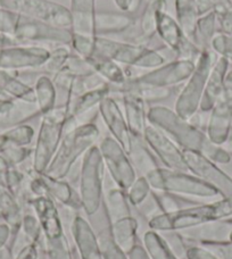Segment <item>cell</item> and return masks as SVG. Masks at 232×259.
Segmentation results:
<instances>
[{
    "label": "cell",
    "instance_id": "1",
    "mask_svg": "<svg viewBox=\"0 0 232 259\" xmlns=\"http://www.w3.org/2000/svg\"><path fill=\"white\" fill-rule=\"evenodd\" d=\"M224 220H232V196L161 214L148 221V228L157 232H182L211 222Z\"/></svg>",
    "mask_w": 232,
    "mask_h": 259
},
{
    "label": "cell",
    "instance_id": "2",
    "mask_svg": "<svg viewBox=\"0 0 232 259\" xmlns=\"http://www.w3.org/2000/svg\"><path fill=\"white\" fill-rule=\"evenodd\" d=\"M100 131L95 123H87L64 133L56 155L46 174L54 179L66 180L71 169L82 159L91 147L96 146Z\"/></svg>",
    "mask_w": 232,
    "mask_h": 259
},
{
    "label": "cell",
    "instance_id": "3",
    "mask_svg": "<svg viewBox=\"0 0 232 259\" xmlns=\"http://www.w3.org/2000/svg\"><path fill=\"white\" fill-rule=\"evenodd\" d=\"M148 123L166 134L182 150L203 152L210 139L206 132L197 128L166 106H152L147 113Z\"/></svg>",
    "mask_w": 232,
    "mask_h": 259
},
{
    "label": "cell",
    "instance_id": "4",
    "mask_svg": "<svg viewBox=\"0 0 232 259\" xmlns=\"http://www.w3.org/2000/svg\"><path fill=\"white\" fill-rule=\"evenodd\" d=\"M105 172L103 157L96 145L82 157L79 175V197L81 208L88 216L96 215L103 203Z\"/></svg>",
    "mask_w": 232,
    "mask_h": 259
},
{
    "label": "cell",
    "instance_id": "5",
    "mask_svg": "<svg viewBox=\"0 0 232 259\" xmlns=\"http://www.w3.org/2000/svg\"><path fill=\"white\" fill-rule=\"evenodd\" d=\"M41 117L43 119L32 154V169L39 174L46 173L64 137L67 119L66 106L57 105L52 112Z\"/></svg>",
    "mask_w": 232,
    "mask_h": 259
},
{
    "label": "cell",
    "instance_id": "6",
    "mask_svg": "<svg viewBox=\"0 0 232 259\" xmlns=\"http://www.w3.org/2000/svg\"><path fill=\"white\" fill-rule=\"evenodd\" d=\"M113 59L125 67L154 69L168 63L157 49L136 45L128 41H118L106 36H95V52Z\"/></svg>",
    "mask_w": 232,
    "mask_h": 259
},
{
    "label": "cell",
    "instance_id": "7",
    "mask_svg": "<svg viewBox=\"0 0 232 259\" xmlns=\"http://www.w3.org/2000/svg\"><path fill=\"white\" fill-rule=\"evenodd\" d=\"M146 178L150 184L151 190L155 191L203 199L221 197L217 189L189 172L171 170L161 166L147 174Z\"/></svg>",
    "mask_w": 232,
    "mask_h": 259
},
{
    "label": "cell",
    "instance_id": "8",
    "mask_svg": "<svg viewBox=\"0 0 232 259\" xmlns=\"http://www.w3.org/2000/svg\"><path fill=\"white\" fill-rule=\"evenodd\" d=\"M217 56L212 50H204L195 64V69L184 82L182 90L176 98L174 110L181 117L189 119L198 112L210 72Z\"/></svg>",
    "mask_w": 232,
    "mask_h": 259
},
{
    "label": "cell",
    "instance_id": "9",
    "mask_svg": "<svg viewBox=\"0 0 232 259\" xmlns=\"http://www.w3.org/2000/svg\"><path fill=\"white\" fill-rule=\"evenodd\" d=\"M0 6L18 15L71 30V14L67 7L50 0H0Z\"/></svg>",
    "mask_w": 232,
    "mask_h": 259
},
{
    "label": "cell",
    "instance_id": "10",
    "mask_svg": "<svg viewBox=\"0 0 232 259\" xmlns=\"http://www.w3.org/2000/svg\"><path fill=\"white\" fill-rule=\"evenodd\" d=\"M97 146L103 157L105 168L107 169L115 186L128 191L138 178L128 152L110 136L105 137Z\"/></svg>",
    "mask_w": 232,
    "mask_h": 259
},
{
    "label": "cell",
    "instance_id": "11",
    "mask_svg": "<svg viewBox=\"0 0 232 259\" xmlns=\"http://www.w3.org/2000/svg\"><path fill=\"white\" fill-rule=\"evenodd\" d=\"M156 33L165 47L174 53L176 59L196 63L202 50L185 35L179 23L166 11L162 12L157 18Z\"/></svg>",
    "mask_w": 232,
    "mask_h": 259
},
{
    "label": "cell",
    "instance_id": "12",
    "mask_svg": "<svg viewBox=\"0 0 232 259\" xmlns=\"http://www.w3.org/2000/svg\"><path fill=\"white\" fill-rule=\"evenodd\" d=\"M14 36L20 41L34 44H52L71 46L72 31L47 24L33 18L18 15Z\"/></svg>",
    "mask_w": 232,
    "mask_h": 259
},
{
    "label": "cell",
    "instance_id": "13",
    "mask_svg": "<svg viewBox=\"0 0 232 259\" xmlns=\"http://www.w3.org/2000/svg\"><path fill=\"white\" fill-rule=\"evenodd\" d=\"M232 123V69L225 76L224 88L208 116L206 136L215 145L222 146L228 139Z\"/></svg>",
    "mask_w": 232,
    "mask_h": 259
},
{
    "label": "cell",
    "instance_id": "14",
    "mask_svg": "<svg viewBox=\"0 0 232 259\" xmlns=\"http://www.w3.org/2000/svg\"><path fill=\"white\" fill-rule=\"evenodd\" d=\"M188 172L219 190L221 197L232 196V178L222 170L219 165L201 152L182 150Z\"/></svg>",
    "mask_w": 232,
    "mask_h": 259
},
{
    "label": "cell",
    "instance_id": "15",
    "mask_svg": "<svg viewBox=\"0 0 232 259\" xmlns=\"http://www.w3.org/2000/svg\"><path fill=\"white\" fill-rule=\"evenodd\" d=\"M30 190L33 197L46 196L52 198L59 205L66 206L69 209H79L81 208L79 192L74 191L71 183L66 180H59L49 177L46 173H35L34 170L31 175Z\"/></svg>",
    "mask_w": 232,
    "mask_h": 259
},
{
    "label": "cell",
    "instance_id": "16",
    "mask_svg": "<svg viewBox=\"0 0 232 259\" xmlns=\"http://www.w3.org/2000/svg\"><path fill=\"white\" fill-rule=\"evenodd\" d=\"M195 64L196 63L190 61L175 59V61L168 62L162 66L150 69L147 73L134 76L132 80L140 84L172 89L173 87L179 85L188 80L194 72Z\"/></svg>",
    "mask_w": 232,
    "mask_h": 259
},
{
    "label": "cell",
    "instance_id": "17",
    "mask_svg": "<svg viewBox=\"0 0 232 259\" xmlns=\"http://www.w3.org/2000/svg\"><path fill=\"white\" fill-rule=\"evenodd\" d=\"M143 140L165 168L188 172L182 149L159 128L148 124Z\"/></svg>",
    "mask_w": 232,
    "mask_h": 259
},
{
    "label": "cell",
    "instance_id": "18",
    "mask_svg": "<svg viewBox=\"0 0 232 259\" xmlns=\"http://www.w3.org/2000/svg\"><path fill=\"white\" fill-rule=\"evenodd\" d=\"M49 50L41 46H15L0 49V69L25 71L40 68L47 62Z\"/></svg>",
    "mask_w": 232,
    "mask_h": 259
},
{
    "label": "cell",
    "instance_id": "19",
    "mask_svg": "<svg viewBox=\"0 0 232 259\" xmlns=\"http://www.w3.org/2000/svg\"><path fill=\"white\" fill-rule=\"evenodd\" d=\"M98 109L105 125L108 128L110 137H113L129 154L130 148H131L132 136L130 133L124 112L120 107L118 101L114 97L109 95L99 104Z\"/></svg>",
    "mask_w": 232,
    "mask_h": 259
},
{
    "label": "cell",
    "instance_id": "20",
    "mask_svg": "<svg viewBox=\"0 0 232 259\" xmlns=\"http://www.w3.org/2000/svg\"><path fill=\"white\" fill-rule=\"evenodd\" d=\"M30 203L40 223L45 241H53L65 235L57 203L52 198L46 196L34 197L31 199Z\"/></svg>",
    "mask_w": 232,
    "mask_h": 259
},
{
    "label": "cell",
    "instance_id": "21",
    "mask_svg": "<svg viewBox=\"0 0 232 259\" xmlns=\"http://www.w3.org/2000/svg\"><path fill=\"white\" fill-rule=\"evenodd\" d=\"M71 231L80 259H104L98 237L85 217L74 216Z\"/></svg>",
    "mask_w": 232,
    "mask_h": 259
},
{
    "label": "cell",
    "instance_id": "22",
    "mask_svg": "<svg viewBox=\"0 0 232 259\" xmlns=\"http://www.w3.org/2000/svg\"><path fill=\"white\" fill-rule=\"evenodd\" d=\"M232 231V220H224L211 222L203 225L196 226L179 232L185 241H192L201 243L206 242H225L229 241L230 233Z\"/></svg>",
    "mask_w": 232,
    "mask_h": 259
},
{
    "label": "cell",
    "instance_id": "23",
    "mask_svg": "<svg viewBox=\"0 0 232 259\" xmlns=\"http://www.w3.org/2000/svg\"><path fill=\"white\" fill-rule=\"evenodd\" d=\"M230 64L224 58L217 57L213 65V67L208 75L205 91H204L203 99L199 110L204 113H210L212 108L214 107L217 99L220 98L224 88L225 76L228 74Z\"/></svg>",
    "mask_w": 232,
    "mask_h": 259
},
{
    "label": "cell",
    "instance_id": "24",
    "mask_svg": "<svg viewBox=\"0 0 232 259\" xmlns=\"http://www.w3.org/2000/svg\"><path fill=\"white\" fill-rule=\"evenodd\" d=\"M68 9L73 33L95 36L96 0H71Z\"/></svg>",
    "mask_w": 232,
    "mask_h": 259
},
{
    "label": "cell",
    "instance_id": "25",
    "mask_svg": "<svg viewBox=\"0 0 232 259\" xmlns=\"http://www.w3.org/2000/svg\"><path fill=\"white\" fill-rule=\"evenodd\" d=\"M120 97L123 103L124 115L130 133L133 138L143 139L146 128L149 124L147 118V104L131 95H121Z\"/></svg>",
    "mask_w": 232,
    "mask_h": 259
},
{
    "label": "cell",
    "instance_id": "26",
    "mask_svg": "<svg viewBox=\"0 0 232 259\" xmlns=\"http://www.w3.org/2000/svg\"><path fill=\"white\" fill-rule=\"evenodd\" d=\"M41 116L35 103L12 99L5 101L0 108V124L2 125H23L33 117Z\"/></svg>",
    "mask_w": 232,
    "mask_h": 259
},
{
    "label": "cell",
    "instance_id": "27",
    "mask_svg": "<svg viewBox=\"0 0 232 259\" xmlns=\"http://www.w3.org/2000/svg\"><path fill=\"white\" fill-rule=\"evenodd\" d=\"M136 21L125 13L97 12L95 20V35L105 36L108 34L122 33L131 29Z\"/></svg>",
    "mask_w": 232,
    "mask_h": 259
},
{
    "label": "cell",
    "instance_id": "28",
    "mask_svg": "<svg viewBox=\"0 0 232 259\" xmlns=\"http://www.w3.org/2000/svg\"><path fill=\"white\" fill-rule=\"evenodd\" d=\"M166 0H148L139 22V35L133 44L146 46L156 34L157 18L162 12L166 11Z\"/></svg>",
    "mask_w": 232,
    "mask_h": 259
},
{
    "label": "cell",
    "instance_id": "29",
    "mask_svg": "<svg viewBox=\"0 0 232 259\" xmlns=\"http://www.w3.org/2000/svg\"><path fill=\"white\" fill-rule=\"evenodd\" d=\"M107 229L113 241L127 255L137 244L138 222L132 215L108 224Z\"/></svg>",
    "mask_w": 232,
    "mask_h": 259
},
{
    "label": "cell",
    "instance_id": "30",
    "mask_svg": "<svg viewBox=\"0 0 232 259\" xmlns=\"http://www.w3.org/2000/svg\"><path fill=\"white\" fill-rule=\"evenodd\" d=\"M86 61L89 63L91 68L94 69L98 75H100L109 85L118 87L123 84L128 80L124 68L121 65L114 62L113 59L104 56V55L94 53Z\"/></svg>",
    "mask_w": 232,
    "mask_h": 259
},
{
    "label": "cell",
    "instance_id": "31",
    "mask_svg": "<svg viewBox=\"0 0 232 259\" xmlns=\"http://www.w3.org/2000/svg\"><path fill=\"white\" fill-rule=\"evenodd\" d=\"M128 155L131 159L138 177H146L154 169L161 167L159 159L152 154V151L149 149L143 139L132 137L131 148H130Z\"/></svg>",
    "mask_w": 232,
    "mask_h": 259
},
{
    "label": "cell",
    "instance_id": "32",
    "mask_svg": "<svg viewBox=\"0 0 232 259\" xmlns=\"http://www.w3.org/2000/svg\"><path fill=\"white\" fill-rule=\"evenodd\" d=\"M35 104L40 110L41 116L52 112L57 106V89L52 76L41 74L33 84Z\"/></svg>",
    "mask_w": 232,
    "mask_h": 259
},
{
    "label": "cell",
    "instance_id": "33",
    "mask_svg": "<svg viewBox=\"0 0 232 259\" xmlns=\"http://www.w3.org/2000/svg\"><path fill=\"white\" fill-rule=\"evenodd\" d=\"M104 205L109 224L122 220L124 217L131 216V209H130L131 203L129 201L127 191L120 189L118 186H115L113 189H109L106 193Z\"/></svg>",
    "mask_w": 232,
    "mask_h": 259
},
{
    "label": "cell",
    "instance_id": "34",
    "mask_svg": "<svg viewBox=\"0 0 232 259\" xmlns=\"http://www.w3.org/2000/svg\"><path fill=\"white\" fill-rule=\"evenodd\" d=\"M217 26H219V22H217V16L214 12L199 16L196 26H195L191 40L202 52H204V50H212V40L217 32H219L217 31Z\"/></svg>",
    "mask_w": 232,
    "mask_h": 259
},
{
    "label": "cell",
    "instance_id": "35",
    "mask_svg": "<svg viewBox=\"0 0 232 259\" xmlns=\"http://www.w3.org/2000/svg\"><path fill=\"white\" fill-rule=\"evenodd\" d=\"M175 20L188 38L192 39L195 26L199 18L196 0H174Z\"/></svg>",
    "mask_w": 232,
    "mask_h": 259
},
{
    "label": "cell",
    "instance_id": "36",
    "mask_svg": "<svg viewBox=\"0 0 232 259\" xmlns=\"http://www.w3.org/2000/svg\"><path fill=\"white\" fill-rule=\"evenodd\" d=\"M143 247L151 259H180L171 250L162 234L154 230H148L143 234Z\"/></svg>",
    "mask_w": 232,
    "mask_h": 259
},
{
    "label": "cell",
    "instance_id": "37",
    "mask_svg": "<svg viewBox=\"0 0 232 259\" xmlns=\"http://www.w3.org/2000/svg\"><path fill=\"white\" fill-rule=\"evenodd\" d=\"M71 53L72 52L69 50V46H56L52 50H49V57L47 62L40 67L41 71L49 76L55 75V74L58 73L64 67V65L66 63Z\"/></svg>",
    "mask_w": 232,
    "mask_h": 259
},
{
    "label": "cell",
    "instance_id": "38",
    "mask_svg": "<svg viewBox=\"0 0 232 259\" xmlns=\"http://www.w3.org/2000/svg\"><path fill=\"white\" fill-rule=\"evenodd\" d=\"M44 246L47 259H73L66 235H63L62 238L53 240V241H45Z\"/></svg>",
    "mask_w": 232,
    "mask_h": 259
},
{
    "label": "cell",
    "instance_id": "39",
    "mask_svg": "<svg viewBox=\"0 0 232 259\" xmlns=\"http://www.w3.org/2000/svg\"><path fill=\"white\" fill-rule=\"evenodd\" d=\"M151 192V187L146 177H138L127 191L129 201L132 206L138 207Z\"/></svg>",
    "mask_w": 232,
    "mask_h": 259
},
{
    "label": "cell",
    "instance_id": "40",
    "mask_svg": "<svg viewBox=\"0 0 232 259\" xmlns=\"http://www.w3.org/2000/svg\"><path fill=\"white\" fill-rule=\"evenodd\" d=\"M98 240L104 259H129L127 253L121 250L118 244L110 238L108 229L101 231L98 235Z\"/></svg>",
    "mask_w": 232,
    "mask_h": 259
},
{
    "label": "cell",
    "instance_id": "41",
    "mask_svg": "<svg viewBox=\"0 0 232 259\" xmlns=\"http://www.w3.org/2000/svg\"><path fill=\"white\" fill-rule=\"evenodd\" d=\"M211 49L217 57L224 58L229 64H232V35L217 32L212 40Z\"/></svg>",
    "mask_w": 232,
    "mask_h": 259
},
{
    "label": "cell",
    "instance_id": "42",
    "mask_svg": "<svg viewBox=\"0 0 232 259\" xmlns=\"http://www.w3.org/2000/svg\"><path fill=\"white\" fill-rule=\"evenodd\" d=\"M95 36L72 32V41L69 47L73 49V53L86 59L95 52Z\"/></svg>",
    "mask_w": 232,
    "mask_h": 259
},
{
    "label": "cell",
    "instance_id": "43",
    "mask_svg": "<svg viewBox=\"0 0 232 259\" xmlns=\"http://www.w3.org/2000/svg\"><path fill=\"white\" fill-rule=\"evenodd\" d=\"M62 69H65V71L72 74V75L75 77L87 76L89 75V74L94 73V69L91 68L89 63H88L85 58L79 56L75 53H71Z\"/></svg>",
    "mask_w": 232,
    "mask_h": 259
},
{
    "label": "cell",
    "instance_id": "44",
    "mask_svg": "<svg viewBox=\"0 0 232 259\" xmlns=\"http://www.w3.org/2000/svg\"><path fill=\"white\" fill-rule=\"evenodd\" d=\"M202 154L207 157L208 159L214 161L217 165H225L229 164L231 161V156L229 152L224 149L223 146L215 145V143H213L211 140L207 142V145L204 148Z\"/></svg>",
    "mask_w": 232,
    "mask_h": 259
},
{
    "label": "cell",
    "instance_id": "45",
    "mask_svg": "<svg viewBox=\"0 0 232 259\" xmlns=\"http://www.w3.org/2000/svg\"><path fill=\"white\" fill-rule=\"evenodd\" d=\"M18 14L0 6V33L14 35Z\"/></svg>",
    "mask_w": 232,
    "mask_h": 259
},
{
    "label": "cell",
    "instance_id": "46",
    "mask_svg": "<svg viewBox=\"0 0 232 259\" xmlns=\"http://www.w3.org/2000/svg\"><path fill=\"white\" fill-rule=\"evenodd\" d=\"M201 246L206 248L219 259H232V242H206L201 243Z\"/></svg>",
    "mask_w": 232,
    "mask_h": 259
},
{
    "label": "cell",
    "instance_id": "47",
    "mask_svg": "<svg viewBox=\"0 0 232 259\" xmlns=\"http://www.w3.org/2000/svg\"><path fill=\"white\" fill-rule=\"evenodd\" d=\"M138 209L140 210V212H142V215H145L147 217L148 221L162 214L161 208L159 206V203H157V200L154 196V193H152V190L149 196H148L145 200L138 206Z\"/></svg>",
    "mask_w": 232,
    "mask_h": 259
},
{
    "label": "cell",
    "instance_id": "48",
    "mask_svg": "<svg viewBox=\"0 0 232 259\" xmlns=\"http://www.w3.org/2000/svg\"><path fill=\"white\" fill-rule=\"evenodd\" d=\"M185 259H219L214 253H212L201 244L189 246L185 251Z\"/></svg>",
    "mask_w": 232,
    "mask_h": 259
},
{
    "label": "cell",
    "instance_id": "49",
    "mask_svg": "<svg viewBox=\"0 0 232 259\" xmlns=\"http://www.w3.org/2000/svg\"><path fill=\"white\" fill-rule=\"evenodd\" d=\"M15 259H39V251L36 244H30V246L22 249Z\"/></svg>",
    "mask_w": 232,
    "mask_h": 259
},
{
    "label": "cell",
    "instance_id": "50",
    "mask_svg": "<svg viewBox=\"0 0 232 259\" xmlns=\"http://www.w3.org/2000/svg\"><path fill=\"white\" fill-rule=\"evenodd\" d=\"M128 257L129 259H151L145 247L141 244H136L132 250L128 253Z\"/></svg>",
    "mask_w": 232,
    "mask_h": 259
},
{
    "label": "cell",
    "instance_id": "51",
    "mask_svg": "<svg viewBox=\"0 0 232 259\" xmlns=\"http://www.w3.org/2000/svg\"><path fill=\"white\" fill-rule=\"evenodd\" d=\"M196 2H197V9H198L199 16H203L205 15V14L213 12V6H212L211 0H196Z\"/></svg>",
    "mask_w": 232,
    "mask_h": 259
},
{
    "label": "cell",
    "instance_id": "52",
    "mask_svg": "<svg viewBox=\"0 0 232 259\" xmlns=\"http://www.w3.org/2000/svg\"><path fill=\"white\" fill-rule=\"evenodd\" d=\"M133 0H114L116 6H118L122 12H130L132 7Z\"/></svg>",
    "mask_w": 232,
    "mask_h": 259
},
{
    "label": "cell",
    "instance_id": "53",
    "mask_svg": "<svg viewBox=\"0 0 232 259\" xmlns=\"http://www.w3.org/2000/svg\"><path fill=\"white\" fill-rule=\"evenodd\" d=\"M141 4H142V0H133V2H132V7H131V9H130V13L137 12L138 9L140 8Z\"/></svg>",
    "mask_w": 232,
    "mask_h": 259
},
{
    "label": "cell",
    "instance_id": "54",
    "mask_svg": "<svg viewBox=\"0 0 232 259\" xmlns=\"http://www.w3.org/2000/svg\"><path fill=\"white\" fill-rule=\"evenodd\" d=\"M222 146H223L224 149H225L226 151H228L229 154H230V156L232 157V142H225V143H223V145H222Z\"/></svg>",
    "mask_w": 232,
    "mask_h": 259
},
{
    "label": "cell",
    "instance_id": "55",
    "mask_svg": "<svg viewBox=\"0 0 232 259\" xmlns=\"http://www.w3.org/2000/svg\"><path fill=\"white\" fill-rule=\"evenodd\" d=\"M229 241H231V242H232V231H231V233H230V237H229Z\"/></svg>",
    "mask_w": 232,
    "mask_h": 259
},
{
    "label": "cell",
    "instance_id": "56",
    "mask_svg": "<svg viewBox=\"0 0 232 259\" xmlns=\"http://www.w3.org/2000/svg\"><path fill=\"white\" fill-rule=\"evenodd\" d=\"M231 2H232V0H231Z\"/></svg>",
    "mask_w": 232,
    "mask_h": 259
}]
</instances>
